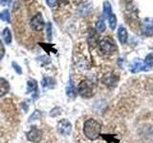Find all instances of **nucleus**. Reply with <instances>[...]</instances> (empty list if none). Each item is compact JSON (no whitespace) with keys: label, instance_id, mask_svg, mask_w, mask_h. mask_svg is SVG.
Returning <instances> with one entry per match:
<instances>
[{"label":"nucleus","instance_id":"obj_1","mask_svg":"<svg viewBox=\"0 0 153 143\" xmlns=\"http://www.w3.org/2000/svg\"><path fill=\"white\" fill-rule=\"evenodd\" d=\"M102 132V125L99 121L94 118H90L84 122L83 125V133L85 136L90 140H95L100 136Z\"/></svg>","mask_w":153,"mask_h":143},{"label":"nucleus","instance_id":"obj_2","mask_svg":"<svg viewBox=\"0 0 153 143\" xmlns=\"http://www.w3.org/2000/svg\"><path fill=\"white\" fill-rule=\"evenodd\" d=\"M78 93L80 97H82L84 98L92 97L94 95V93H95L94 86L89 80H82L79 84Z\"/></svg>","mask_w":153,"mask_h":143},{"label":"nucleus","instance_id":"obj_3","mask_svg":"<svg viewBox=\"0 0 153 143\" xmlns=\"http://www.w3.org/2000/svg\"><path fill=\"white\" fill-rule=\"evenodd\" d=\"M100 50L102 51L104 55H112L116 51V45L112 38L108 36L102 38L99 43Z\"/></svg>","mask_w":153,"mask_h":143},{"label":"nucleus","instance_id":"obj_4","mask_svg":"<svg viewBox=\"0 0 153 143\" xmlns=\"http://www.w3.org/2000/svg\"><path fill=\"white\" fill-rule=\"evenodd\" d=\"M27 139L33 143H38L42 139V131L37 127L33 126L26 133Z\"/></svg>","mask_w":153,"mask_h":143},{"label":"nucleus","instance_id":"obj_5","mask_svg":"<svg viewBox=\"0 0 153 143\" xmlns=\"http://www.w3.org/2000/svg\"><path fill=\"white\" fill-rule=\"evenodd\" d=\"M56 130L62 136H69L72 131V124L68 119H61L57 123Z\"/></svg>","mask_w":153,"mask_h":143},{"label":"nucleus","instance_id":"obj_6","mask_svg":"<svg viewBox=\"0 0 153 143\" xmlns=\"http://www.w3.org/2000/svg\"><path fill=\"white\" fill-rule=\"evenodd\" d=\"M30 25L32 29H33L35 31H42L44 29L45 23H44V19L40 13H36L35 16L31 19Z\"/></svg>","mask_w":153,"mask_h":143},{"label":"nucleus","instance_id":"obj_7","mask_svg":"<svg viewBox=\"0 0 153 143\" xmlns=\"http://www.w3.org/2000/svg\"><path fill=\"white\" fill-rule=\"evenodd\" d=\"M141 30L143 35L146 36H152L153 35V19L146 17L142 21Z\"/></svg>","mask_w":153,"mask_h":143},{"label":"nucleus","instance_id":"obj_8","mask_svg":"<svg viewBox=\"0 0 153 143\" xmlns=\"http://www.w3.org/2000/svg\"><path fill=\"white\" fill-rule=\"evenodd\" d=\"M129 69H130L131 73L135 74L142 71H147L149 69V67L145 63V61H142L140 59H135L130 64V66H129Z\"/></svg>","mask_w":153,"mask_h":143},{"label":"nucleus","instance_id":"obj_9","mask_svg":"<svg viewBox=\"0 0 153 143\" xmlns=\"http://www.w3.org/2000/svg\"><path fill=\"white\" fill-rule=\"evenodd\" d=\"M117 80L118 78H115L113 74H106L102 77V82L106 86H108V87H114L117 84Z\"/></svg>","mask_w":153,"mask_h":143},{"label":"nucleus","instance_id":"obj_10","mask_svg":"<svg viewBox=\"0 0 153 143\" xmlns=\"http://www.w3.org/2000/svg\"><path fill=\"white\" fill-rule=\"evenodd\" d=\"M10 91V84L8 80L0 77V97L6 95Z\"/></svg>","mask_w":153,"mask_h":143},{"label":"nucleus","instance_id":"obj_11","mask_svg":"<svg viewBox=\"0 0 153 143\" xmlns=\"http://www.w3.org/2000/svg\"><path fill=\"white\" fill-rule=\"evenodd\" d=\"M118 38H119V40L122 44H126L127 39H128L127 31H126V29L123 26L120 27L119 30H118Z\"/></svg>","mask_w":153,"mask_h":143},{"label":"nucleus","instance_id":"obj_12","mask_svg":"<svg viewBox=\"0 0 153 143\" xmlns=\"http://www.w3.org/2000/svg\"><path fill=\"white\" fill-rule=\"evenodd\" d=\"M55 84H56L55 79L52 78V77H44V78L42 79V82H41V85L44 88H46V89H52V88H54Z\"/></svg>","mask_w":153,"mask_h":143},{"label":"nucleus","instance_id":"obj_13","mask_svg":"<svg viewBox=\"0 0 153 143\" xmlns=\"http://www.w3.org/2000/svg\"><path fill=\"white\" fill-rule=\"evenodd\" d=\"M37 91V82L35 80H29L27 83V94L30 93H35Z\"/></svg>","mask_w":153,"mask_h":143},{"label":"nucleus","instance_id":"obj_14","mask_svg":"<svg viewBox=\"0 0 153 143\" xmlns=\"http://www.w3.org/2000/svg\"><path fill=\"white\" fill-rule=\"evenodd\" d=\"M2 36H3V40L6 44H11L12 42V32L10 31L9 28H5L4 31L2 32Z\"/></svg>","mask_w":153,"mask_h":143},{"label":"nucleus","instance_id":"obj_15","mask_svg":"<svg viewBox=\"0 0 153 143\" xmlns=\"http://www.w3.org/2000/svg\"><path fill=\"white\" fill-rule=\"evenodd\" d=\"M66 94H67V95H68L69 97H72V98L76 97V90L75 89V86L73 85V83H70L68 85V87H67V89H66Z\"/></svg>","mask_w":153,"mask_h":143},{"label":"nucleus","instance_id":"obj_16","mask_svg":"<svg viewBox=\"0 0 153 143\" xmlns=\"http://www.w3.org/2000/svg\"><path fill=\"white\" fill-rule=\"evenodd\" d=\"M108 19V23H109V27L111 30H115V28L117 26V18L116 15L114 13H111L110 15L107 17Z\"/></svg>","mask_w":153,"mask_h":143},{"label":"nucleus","instance_id":"obj_17","mask_svg":"<svg viewBox=\"0 0 153 143\" xmlns=\"http://www.w3.org/2000/svg\"><path fill=\"white\" fill-rule=\"evenodd\" d=\"M111 13H113L111 5H110V3L108 1H105L103 3V14H104V16L108 17Z\"/></svg>","mask_w":153,"mask_h":143},{"label":"nucleus","instance_id":"obj_18","mask_svg":"<svg viewBox=\"0 0 153 143\" xmlns=\"http://www.w3.org/2000/svg\"><path fill=\"white\" fill-rule=\"evenodd\" d=\"M105 28H106V26H105L104 20L102 18H100L97 21V23H96V29H97V31L99 32H102L105 31Z\"/></svg>","mask_w":153,"mask_h":143},{"label":"nucleus","instance_id":"obj_19","mask_svg":"<svg viewBox=\"0 0 153 143\" xmlns=\"http://www.w3.org/2000/svg\"><path fill=\"white\" fill-rule=\"evenodd\" d=\"M0 19L5 22H10V12L8 10H4L3 12L0 13Z\"/></svg>","mask_w":153,"mask_h":143},{"label":"nucleus","instance_id":"obj_20","mask_svg":"<svg viewBox=\"0 0 153 143\" xmlns=\"http://www.w3.org/2000/svg\"><path fill=\"white\" fill-rule=\"evenodd\" d=\"M145 63L149 67V68H151V67H153V52L152 54H149L145 59Z\"/></svg>","mask_w":153,"mask_h":143},{"label":"nucleus","instance_id":"obj_21","mask_svg":"<svg viewBox=\"0 0 153 143\" xmlns=\"http://www.w3.org/2000/svg\"><path fill=\"white\" fill-rule=\"evenodd\" d=\"M41 117V112H39L38 110H36L35 112L33 113V114L29 118V121H32V120H36V119H38Z\"/></svg>","mask_w":153,"mask_h":143},{"label":"nucleus","instance_id":"obj_22","mask_svg":"<svg viewBox=\"0 0 153 143\" xmlns=\"http://www.w3.org/2000/svg\"><path fill=\"white\" fill-rule=\"evenodd\" d=\"M60 114H61V109L59 108V107H56L55 109H53L52 111L50 112V116H53V117H55L56 116H59Z\"/></svg>","mask_w":153,"mask_h":143},{"label":"nucleus","instance_id":"obj_23","mask_svg":"<svg viewBox=\"0 0 153 143\" xmlns=\"http://www.w3.org/2000/svg\"><path fill=\"white\" fill-rule=\"evenodd\" d=\"M45 1L50 8H55L57 5V0H45Z\"/></svg>","mask_w":153,"mask_h":143},{"label":"nucleus","instance_id":"obj_24","mask_svg":"<svg viewBox=\"0 0 153 143\" xmlns=\"http://www.w3.org/2000/svg\"><path fill=\"white\" fill-rule=\"evenodd\" d=\"M47 36L49 38V40L52 39V25L51 23L47 24Z\"/></svg>","mask_w":153,"mask_h":143},{"label":"nucleus","instance_id":"obj_25","mask_svg":"<svg viewBox=\"0 0 153 143\" xmlns=\"http://www.w3.org/2000/svg\"><path fill=\"white\" fill-rule=\"evenodd\" d=\"M5 55V47L3 45L2 41L0 40V60H1Z\"/></svg>","mask_w":153,"mask_h":143},{"label":"nucleus","instance_id":"obj_26","mask_svg":"<svg viewBox=\"0 0 153 143\" xmlns=\"http://www.w3.org/2000/svg\"><path fill=\"white\" fill-rule=\"evenodd\" d=\"M13 69L16 70V72L17 74H22V70H21L20 66H19L18 64H16V62H13Z\"/></svg>","mask_w":153,"mask_h":143},{"label":"nucleus","instance_id":"obj_27","mask_svg":"<svg viewBox=\"0 0 153 143\" xmlns=\"http://www.w3.org/2000/svg\"><path fill=\"white\" fill-rule=\"evenodd\" d=\"M11 1L12 0H0V2H1V4H3V5H8L11 3Z\"/></svg>","mask_w":153,"mask_h":143},{"label":"nucleus","instance_id":"obj_28","mask_svg":"<svg viewBox=\"0 0 153 143\" xmlns=\"http://www.w3.org/2000/svg\"><path fill=\"white\" fill-rule=\"evenodd\" d=\"M75 1H76V0H75ZM78 1H79V0H78Z\"/></svg>","mask_w":153,"mask_h":143}]
</instances>
